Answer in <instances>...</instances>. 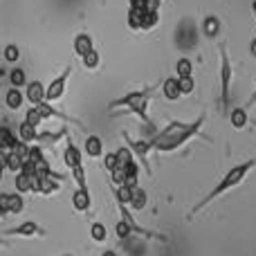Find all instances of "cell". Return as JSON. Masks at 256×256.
Here are the masks:
<instances>
[{"mask_svg":"<svg viewBox=\"0 0 256 256\" xmlns=\"http://www.w3.org/2000/svg\"><path fill=\"white\" fill-rule=\"evenodd\" d=\"M72 178H74L76 186H81V189H84V186H86V168H84V164H81V166H76V168H72Z\"/></svg>","mask_w":256,"mask_h":256,"instance_id":"cell-40","label":"cell"},{"mask_svg":"<svg viewBox=\"0 0 256 256\" xmlns=\"http://www.w3.org/2000/svg\"><path fill=\"white\" fill-rule=\"evenodd\" d=\"M130 9H142V12H158L160 0H128Z\"/></svg>","mask_w":256,"mask_h":256,"instance_id":"cell-26","label":"cell"},{"mask_svg":"<svg viewBox=\"0 0 256 256\" xmlns=\"http://www.w3.org/2000/svg\"><path fill=\"white\" fill-rule=\"evenodd\" d=\"M130 186H126V184H122V186H115L112 189V194H115V200H117V204H128L130 202Z\"/></svg>","mask_w":256,"mask_h":256,"instance_id":"cell-31","label":"cell"},{"mask_svg":"<svg viewBox=\"0 0 256 256\" xmlns=\"http://www.w3.org/2000/svg\"><path fill=\"white\" fill-rule=\"evenodd\" d=\"M0 218H2V220H4V218H7V214H4L2 209H0Z\"/></svg>","mask_w":256,"mask_h":256,"instance_id":"cell-45","label":"cell"},{"mask_svg":"<svg viewBox=\"0 0 256 256\" xmlns=\"http://www.w3.org/2000/svg\"><path fill=\"white\" fill-rule=\"evenodd\" d=\"M58 184H61V182H56L54 178H50V176L34 178V191H36V194L52 196V194H56V191H58Z\"/></svg>","mask_w":256,"mask_h":256,"instance_id":"cell-12","label":"cell"},{"mask_svg":"<svg viewBox=\"0 0 256 256\" xmlns=\"http://www.w3.org/2000/svg\"><path fill=\"white\" fill-rule=\"evenodd\" d=\"M178 84H180V92H182V94H191V92L196 90L194 76H184V79H178Z\"/></svg>","mask_w":256,"mask_h":256,"instance_id":"cell-37","label":"cell"},{"mask_svg":"<svg viewBox=\"0 0 256 256\" xmlns=\"http://www.w3.org/2000/svg\"><path fill=\"white\" fill-rule=\"evenodd\" d=\"M254 166H256V160H248V162H243V164H236V166H232L230 171H227L225 176H222V180L218 182V184L214 186V189L209 191V194L204 196L202 200H198V202H196L194 207H191V212L186 214V218H189V220H191V218H196L200 212H202L204 207H207L209 202H214V200H216V198H220V196H225L230 189H234V186H238L240 182H243L245 178L250 176V171H252Z\"/></svg>","mask_w":256,"mask_h":256,"instance_id":"cell-2","label":"cell"},{"mask_svg":"<svg viewBox=\"0 0 256 256\" xmlns=\"http://www.w3.org/2000/svg\"><path fill=\"white\" fill-rule=\"evenodd\" d=\"M25 102V92H20L18 88H9L7 94H4V104H7L9 110H18Z\"/></svg>","mask_w":256,"mask_h":256,"instance_id":"cell-20","label":"cell"},{"mask_svg":"<svg viewBox=\"0 0 256 256\" xmlns=\"http://www.w3.org/2000/svg\"><path fill=\"white\" fill-rule=\"evenodd\" d=\"M218 52H220V102H222V108H227L230 106L232 76H234V70H232V61H230V54H227L225 43L218 45Z\"/></svg>","mask_w":256,"mask_h":256,"instance_id":"cell-4","label":"cell"},{"mask_svg":"<svg viewBox=\"0 0 256 256\" xmlns=\"http://www.w3.org/2000/svg\"><path fill=\"white\" fill-rule=\"evenodd\" d=\"M110 180H112V184H115V186L126 184V168H120V166H117L115 171L110 173Z\"/></svg>","mask_w":256,"mask_h":256,"instance_id":"cell-39","label":"cell"},{"mask_svg":"<svg viewBox=\"0 0 256 256\" xmlns=\"http://www.w3.org/2000/svg\"><path fill=\"white\" fill-rule=\"evenodd\" d=\"M9 88H25L27 86V74H25V70H22V68H14L12 72H9Z\"/></svg>","mask_w":256,"mask_h":256,"instance_id":"cell-24","label":"cell"},{"mask_svg":"<svg viewBox=\"0 0 256 256\" xmlns=\"http://www.w3.org/2000/svg\"><path fill=\"white\" fill-rule=\"evenodd\" d=\"M252 12H254V16H256V0L252 2Z\"/></svg>","mask_w":256,"mask_h":256,"instance_id":"cell-46","label":"cell"},{"mask_svg":"<svg viewBox=\"0 0 256 256\" xmlns=\"http://www.w3.org/2000/svg\"><path fill=\"white\" fill-rule=\"evenodd\" d=\"M90 236H92L94 243H104V240L108 238L106 225H104V222H92V225H90Z\"/></svg>","mask_w":256,"mask_h":256,"instance_id":"cell-28","label":"cell"},{"mask_svg":"<svg viewBox=\"0 0 256 256\" xmlns=\"http://www.w3.org/2000/svg\"><path fill=\"white\" fill-rule=\"evenodd\" d=\"M84 153L88 158L97 160V158H104V142L99 135H88L84 142Z\"/></svg>","mask_w":256,"mask_h":256,"instance_id":"cell-14","label":"cell"},{"mask_svg":"<svg viewBox=\"0 0 256 256\" xmlns=\"http://www.w3.org/2000/svg\"><path fill=\"white\" fill-rule=\"evenodd\" d=\"M48 232L34 220H27V222H20L18 227H7L2 232V236H18V238H32V236H45Z\"/></svg>","mask_w":256,"mask_h":256,"instance_id":"cell-9","label":"cell"},{"mask_svg":"<svg viewBox=\"0 0 256 256\" xmlns=\"http://www.w3.org/2000/svg\"><path fill=\"white\" fill-rule=\"evenodd\" d=\"M162 94L166 102H178L182 97L180 92V84H178V76H168L162 81Z\"/></svg>","mask_w":256,"mask_h":256,"instance_id":"cell-16","label":"cell"},{"mask_svg":"<svg viewBox=\"0 0 256 256\" xmlns=\"http://www.w3.org/2000/svg\"><path fill=\"white\" fill-rule=\"evenodd\" d=\"M25 122H27V124H32V126H36V128L40 126V122H43V117L38 115V110H36V106H32L30 110H27V115H25Z\"/></svg>","mask_w":256,"mask_h":256,"instance_id":"cell-38","label":"cell"},{"mask_svg":"<svg viewBox=\"0 0 256 256\" xmlns=\"http://www.w3.org/2000/svg\"><path fill=\"white\" fill-rule=\"evenodd\" d=\"M142 9H128V16H126V22L130 30H142Z\"/></svg>","mask_w":256,"mask_h":256,"instance_id":"cell-32","label":"cell"},{"mask_svg":"<svg viewBox=\"0 0 256 256\" xmlns=\"http://www.w3.org/2000/svg\"><path fill=\"white\" fill-rule=\"evenodd\" d=\"M36 135H38V128L27 124V122H22L20 128H18V140L25 142V144H32V142H36Z\"/></svg>","mask_w":256,"mask_h":256,"instance_id":"cell-23","label":"cell"},{"mask_svg":"<svg viewBox=\"0 0 256 256\" xmlns=\"http://www.w3.org/2000/svg\"><path fill=\"white\" fill-rule=\"evenodd\" d=\"M146 202H148V196H146V191L142 189V186H135V189L130 191V202H128V209L142 212V209L146 207Z\"/></svg>","mask_w":256,"mask_h":256,"instance_id":"cell-17","label":"cell"},{"mask_svg":"<svg viewBox=\"0 0 256 256\" xmlns=\"http://www.w3.org/2000/svg\"><path fill=\"white\" fill-rule=\"evenodd\" d=\"M90 204H92V198H90V194H88V186H84V189L79 186V189L72 194V207L84 214L90 209Z\"/></svg>","mask_w":256,"mask_h":256,"instance_id":"cell-15","label":"cell"},{"mask_svg":"<svg viewBox=\"0 0 256 256\" xmlns=\"http://www.w3.org/2000/svg\"><path fill=\"white\" fill-rule=\"evenodd\" d=\"M2 245H4V240H2V236H0V248H2Z\"/></svg>","mask_w":256,"mask_h":256,"instance_id":"cell-47","label":"cell"},{"mask_svg":"<svg viewBox=\"0 0 256 256\" xmlns=\"http://www.w3.org/2000/svg\"><path fill=\"white\" fill-rule=\"evenodd\" d=\"M25 99L30 104H34V106L43 104L45 102V86L40 84V81H30V84L25 86Z\"/></svg>","mask_w":256,"mask_h":256,"instance_id":"cell-13","label":"cell"},{"mask_svg":"<svg viewBox=\"0 0 256 256\" xmlns=\"http://www.w3.org/2000/svg\"><path fill=\"white\" fill-rule=\"evenodd\" d=\"M176 74H178V79H184V76H194V63H191V58H186V56L178 58V63H176Z\"/></svg>","mask_w":256,"mask_h":256,"instance_id":"cell-25","label":"cell"},{"mask_svg":"<svg viewBox=\"0 0 256 256\" xmlns=\"http://www.w3.org/2000/svg\"><path fill=\"white\" fill-rule=\"evenodd\" d=\"M250 48H252V54H254V56H256V38L252 40V43H250Z\"/></svg>","mask_w":256,"mask_h":256,"instance_id":"cell-44","label":"cell"},{"mask_svg":"<svg viewBox=\"0 0 256 256\" xmlns=\"http://www.w3.org/2000/svg\"><path fill=\"white\" fill-rule=\"evenodd\" d=\"M117 166H120V164H117V153H115V150H110V153H104V168H106L108 173H112Z\"/></svg>","mask_w":256,"mask_h":256,"instance_id":"cell-36","label":"cell"},{"mask_svg":"<svg viewBox=\"0 0 256 256\" xmlns=\"http://www.w3.org/2000/svg\"><path fill=\"white\" fill-rule=\"evenodd\" d=\"M18 142V137H14V130L9 126H0V150H12L14 144Z\"/></svg>","mask_w":256,"mask_h":256,"instance_id":"cell-22","label":"cell"},{"mask_svg":"<svg viewBox=\"0 0 256 256\" xmlns=\"http://www.w3.org/2000/svg\"><path fill=\"white\" fill-rule=\"evenodd\" d=\"M90 50H94L90 34H76L74 36V54L76 56H86Z\"/></svg>","mask_w":256,"mask_h":256,"instance_id":"cell-19","label":"cell"},{"mask_svg":"<svg viewBox=\"0 0 256 256\" xmlns=\"http://www.w3.org/2000/svg\"><path fill=\"white\" fill-rule=\"evenodd\" d=\"M36 110H38V115L43 117V122L45 120H61L63 124H74L79 130H86V124L81 120H74V117H70V115H66L63 110H56V108H52L48 102H43V104H38L36 106Z\"/></svg>","mask_w":256,"mask_h":256,"instance_id":"cell-8","label":"cell"},{"mask_svg":"<svg viewBox=\"0 0 256 256\" xmlns=\"http://www.w3.org/2000/svg\"><path fill=\"white\" fill-rule=\"evenodd\" d=\"M115 234H117V238L120 240H124V238H128V236H130V230H128V225L124 220H120L115 225Z\"/></svg>","mask_w":256,"mask_h":256,"instance_id":"cell-41","label":"cell"},{"mask_svg":"<svg viewBox=\"0 0 256 256\" xmlns=\"http://www.w3.org/2000/svg\"><path fill=\"white\" fill-rule=\"evenodd\" d=\"M72 74V66H68L66 70L61 72V74L56 76V79L52 81V84H48V88H45V102H56V99H61L63 94H66V88H68V79H70Z\"/></svg>","mask_w":256,"mask_h":256,"instance_id":"cell-7","label":"cell"},{"mask_svg":"<svg viewBox=\"0 0 256 256\" xmlns=\"http://www.w3.org/2000/svg\"><path fill=\"white\" fill-rule=\"evenodd\" d=\"M99 61H102L99 50H90L86 56H81V63L86 66V70H94V68H99Z\"/></svg>","mask_w":256,"mask_h":256,"instance_id":"cell-30","label":"cell"},{"mask_svg":"<svg viewBox=\"0 0 256 256\" xmlns=\"http://www.w3.org/2000/svg\"><path fill=\"white\" fill-rule=\"evenodd\" d=\"M14 189H16V194H20V196L34 191V178H27L25 173H16V176H14Z\"/></svg>","mask_w":256,"mask_h":256,"instance_id":"cell-18","label":"cell"},{"mask_svg":"<svg viewBox=\"0 0 256 256\" xmlns=\"http://www.w3.org/2000/svg\"><path fill=\"white\" fill-rule=\"evenodd\" d=\"M120 216H122V220L128 225L130 234H137L146 240H160V243H166L168 240L166 234H160V232H155V230H146V227H142L140 222H135V216H132V212L128 209V204H120Z\"/></svg>","mask_w":256,"mask_h":256,"instance_id":"cell-5","label":"cell"},{"mask_svg":"<svg viewBox=\"0 0 256 256\" xmlns=\"http://www.w3.org/2000/svg\"><path fill=\"white\" fill-rule=\"evenodd\" d=\"M22 162H25V160H22L20 155H16L14 150H7V171L18 173L20 171V166H22Z\"/></svg>","mask_w":256,"mask_h":256,"instance_id":"cell-33","label":"cell"},{"mask_svg":"<svg viewBox=\"0 0 256 256\" xmlns=\"http://www.w3.org/2000/svg\"><path fill=\"white\" fill-rule=\"evenodd\" d=\"M204 34L207 36H218V30H220V20L218 18H214V16H209V18H204Z\"/></svg>","mask_w":256,"mask_h":256,"instance_id":"cell-34","label":"cell"},{"mask_svg":"<svg viewBox=\"0 0 256 256\" xmlns=\"http://www.w3.org/2000/svg\"><path fill=\"white\" fill-rule=\"evenodd\" d=\"M66 256H70V254H66Z\"/></svg>","mask_w":256,"mask_h":256,"instance_id":"cell-49","label":"cell"},{"mask_svg":"<svg viewBox=\"0 0 256 256\" xmlns=\"http://www.w3.org/2000/svg\"><path fill=\"white\" fill-rule=\"evenodd\" d=\"M122 137H124L126 146L130 148V153L135 155V160L144 166V171L153 176V168H150V164H148V150H153V137H148V140H135V137H130L128 132H122Z\"/></svg>","mask_w":256,"mask_h":256,"instance_id":"cell-6","label":"cell"},{"mask_svg":"<svg viewBox=\"0 0 256 256\" xmlns=\"http://www.w3.org/2000/svg\"><path fill=\"white\" fill-rule=\"evenodd\" d=\"M115 153H117V164H120V168H126V166H130V164L135 162V155L130 153L128 146H122V148H117Z\"/></svg>","mask_w":256,"mask_h":256,"instance_id":"cell-27","label":"cell"},{"mask_svg":"<svg viewBox=\"0 0 256 256\" xmlns=\"http://www.w3.org/2000/svg\"><path fill=\"white\" fill-rule=\"evenodd\" d=\"M230 120H232V126L234 128H245L250 124V115H248V108L245 106H238V108H234V110L230 112Z\"/></svg>","mask_w":256,"mask_h":256,"instance_id":"cell-21","label":"cell"},{"mask_svg":"<svg viewBox=\"0 0 256 256\" xmlns=\"http://www.w3.org/2000/svg\"><path fill=\"white\" fill-rule=\"evenodd\" d=\"M160 86L153 84L148 86V88H142V90H132V92L124 94V97L115 99V102H110V110H120V108H126L128 112H132V115H137L142 122H144L146 126H153V120L148 117V104L150 99H153L155 90H158Z\"/></svg>","mask_w":256,"mask_h":256,"instance_id":"cell-3","label":"cell"},{"mask_svg":"<svg viewBox=\"0 0 256 256\" xmlns=\"http://www.w3.org/2000/svg\"><path fill=\"white\" fill-rule=\"evenodd\" d=\"M63 140H66V150H63V164H66L68 168H76V166H81V164H84V160H81V150L76 148V144L74 142H72V135L70 132H68L66 137H63Z\"/></svg>","mask_w":256,"mask_h":256,"instance_id":"cell-11","label":"cell"},{"mask_svg":"<svg viewBox=\"0 0 256 256\" xmlns=\"http://www.w3.org/2000/svg\"><path fill=\"white\" fill-rule=\"evenodd\" d=\"M0 209H2L4 214H12V216H18V214H22V209H25V200H22L20 194H16V191H12V194H0Z\"/></svg>","mask_w":256,"mask_h":256,"instance_id":"cell-10","label":"cell"},{"mask_svg":"<svg viewBox=\"0 0 256 256\" xmlns=\"http://www.w3.org/2000/svg\"><path fill=\"white\" fill-rule=\"evenodd\" d=\"M254 104H256V86H254V92H252V97H250V102H248V106H245V108L250 110V108H252Z\"/></svg>","mask_w":256,"mask_h":256,"instance_id":"cell-42","label":"cell"},{"mask_svg":"<svg viewBox=\"0 0 256 256\" xmlns=\"http://www.w3.org/2000/svg\"><path fill=\"white\" fill-rule=\"evenodd\" d=\"M102 256H120V254H117V252H115V250H106V252H104Z\"/></svg>","mask_w":256,"mask_h":256,"instance_id":"cell-43","label":"cell"},{"mask_svg":"<svg viewBox=\"0 0 256 256\" xmlns=\"http://www.w3.org/2000/svg\"><path fill=\"white\" fill-rule=\"evenodd\" d=\"M160 22V12H144L142 14V30L148 32Z\"/></svg>","mask_w":256,"mask_h":256,"instance_id":"cell-29","label":"cell"},{"mask_svg":"<svg viewBox=\"0 0 256 256\" xmlns=\"http://www.w3.org/2000/svg\"><path fill=\"white\" fill-rule=\"evenodd\" d=\"M207 117L200 115L198 120H194L191 124H184V122H171L166 128L153 135V150L158 153H173V150L182 148L189 140L194 137H202V124Z\"/></svg>","mask_w":256,"mask_h":256,"instance_id":"cell-1","label":"cell"},{"mask_svg":"<svg viewBox=\"0 0 256 256\" xmlns=\"http://www.w3.org/2000/svg\"><path fill=\"white\" fill-rule=\"evenodd\" d=\"M2 173H4V171H2V168H0V180H2Z\"/></svg>","mask_w":256,"mask_h":256,"instance_id":"cell-48","label":"cell"},{"mask_svg":"<svg viewBox=\"0 0 256 256\" xmlns=\"http://www.w3.org/2000/svg\"><path fill=\"white\" fill-rule=\"evenodd\" d=\"M2 56H4L7 63H16L18 58H20V50H18V45H7L4 52H2Z\"/></svg>","mask_w":256,"mask_h":256,"instance_id":"cell-35","label":"cell"},{"mask_svg":"<svg viewBox=\"0 0 256 256\" xmlns=\"http://www.w3.org/2000/svg\"><path fill=\"white\" fill-rule=\"evenodd\" d=\"M254 126H256V122H254Z\"/></svg>","mask_w":256,"mask_h":256,"instance_id":"cell-50","label":"cell"}]
</instances>
